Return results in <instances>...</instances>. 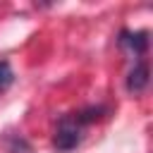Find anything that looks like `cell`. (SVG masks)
I'll return each mask as SVG.
<instances>
[{"mask_svg": "<svg viewBox=\"0 0 153 153\" xmlns=\"http://www.w3.org/2000/svg\"><path fill=\"white\" fill-rule=\"evenodd\" d=\"M81 124H79V120H76V115L72 112V115H65L60 122H57V129H55V136H53V143H55V148H60V151H72V148H76L79 146V141H81Z\"/></svg>", "mask_w": 153, "mask_h": 153, "instance_id": "cell-1", "label": "cell"}, {"mask_svg": "<svg viewBox=\"0 0 153 153\" xmlns=\"http://www.w3.org/2000/svg\"><path fill=\"white\" fill-rule=\"evenodd\" d=\"M120 45L134 55H143L148 50V31H120Z\"/></svg>", "mask_w": 153, "mask_h": 153, "instance_id": "cell-2", "label": "cell"}, {"mask_svg": "<svg viewBox=\"0 0 153 153\" xmlns=\"http://www.w3.org/2000/svg\"><path fill=\"white\" fill-rule=\"evenodd\" d=\"M148 86V65L146 62H136L127 76V91L129 93H141Z\"/></svg>", "mask_w": 153, "mask_h": 153, "instance_id": "cell-3", "label": "cell"}, {"mask_svg": "<svg viewBox=\"0 0 153 153\" xmlns=\"http://www.w3.org/2000/svg\"><path fill=\"white\" fill-rule=\"evenodd\" d=\"M12 81H14V72H12L10 62H7V60H0V91L7 88Z\"/></svg>", "mask_w": 153, "mask_h": 153, "instance_id": "cell-4", "label": "cell"}]
</instances>
